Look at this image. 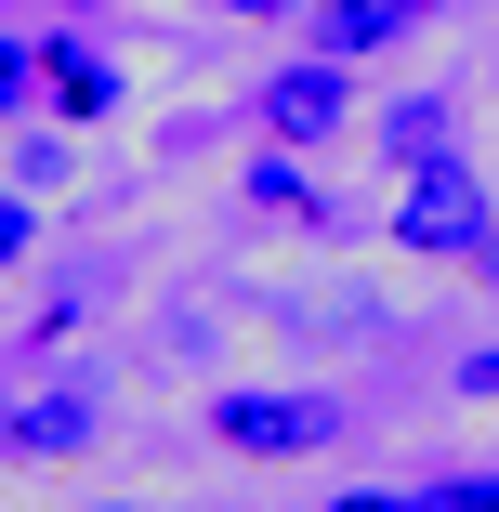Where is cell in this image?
<instances>
[{
  "label": "cell",
  "instance_id": "12",
  "mask_svg": "<svg viewBox=\"0 0 499 512\" xmlns=\"http://www.w3.org/2000/svg\"><path fill=\"white\" fill-rule=\"evenodd\" d=\"M329 512H421V499H408V486H342Z\"/></svg>",
  "mask_w": 499,
  "mask_h": 512
},
{
  "label": "cell",
  "instance_id": "10",
  "mask_svg": "<svg viewBox=\"0 0 499 512\" xmlns=\"http://www.w3.org/2000/svg\"><path fill=\"white\" fill-rule=\"evenodd\" d=\"M27 250H40V211H27L14 184H0V263H27Z\"/></svg>",
  "mask_w": 499,
  "mask_h": 512
},
{
  "label": "cell",
  "instance_id": "2",
  "mask_svg": "<svg viewBox=\"0 0 499 512\" xmlns=\"http://www.w3.org/2000/svg\"><path fill=\"white\" fill-rule=\"evenodd\" d=\"M486 224H499V197H486L473 158L447 145V158H421L408 184H394V224H381V237H394V250H421V263H473Z\"/></svg>",
  "mask_w": 499,
  "mask_h": 512
},
{
  "label": "cell",
  "instance_id": "11",
  "mask_svg": "<svg viewBox=\"0 0 499 512\" xmlns=\"http://www.w3.org/2000/svg\"><path fill=\"white\" fill-rule=\"evenodd\" d=\"M460 394H473V407H499V342H473V355H460Z\"/></svg>",
  "mask_w": 499,
  "mask_h": 512
},
{
  "label": "cell",
  "instance_id": "15",
  "mask_svg": "<svg viewBox=\"0 0 499 512\" xmlns=\"http://www.w3.org/2000/svg\"><path fill=\"white\" fill-rule=\"evenodd\" d=\"M224 14H250V27H276V14H289V0H224Z\"/></svg>",
  "mask_w": 499,
  "mask_h": 512
},
{
  "label": "cell",
  "instance_id": "14",
  "mask_svg": "<svg viewBox=\"0 0 499 512\" xmlns=\"http://www.w3.org/2000/svg\"><path fill=\"white\" fill-rule=\"evenodd\" d=\"M473 276H486V289H499V224H486V237H473Z\"/></svg>",
  "mask_w": 499,
  "mask_h": 512
},
{
  "label": "cell",
  "instance_id": "16",
  "mask_svg": "<svg viewBox=\"0 0 499 512\" xmlns=\"http://www.w3.org/2000/svg\"><path fill=\"white\" fill-rule=\"evenodd\" d=\"M66 14H106V0H66Z\"/></svg>",
  "mask_w": 499,
  "mask_h": 512
},
{
  "label": "cell",
  "instance_id": "8",
  "mask_svg": "<svg viewBox=\"0 0 499 512\" xmlns=\"http://www.w3.org/2000/svg\"><path fill=\"white\" fill-rule=\"evenodd\" d=\"M250 211H316V184H303V158H289V145L250 158ZM316 224H329V211H316Z\"/></svg>",
  "mask_w": 499,
  "mask_h": 512
},
{
  "label": "cell",
  "instance_id": "6",
  "mask_svg": "<svg viewBox=\"0 0 499 512\" xmlns=\"http://www.w3.org/2000/svg\"><path fill=\"white\" fill-rule=\"evenodd\" d=\"M40 79H53V106H66L79 132H92V119H119V66L92 53V40H66V27H53V53H40Z\"/></svg>",
  "mask_w": 499,
  "mask_h": 512
},
{
  "label": "cell",
  "instance_id": "7",
  "mask_svg": "<svg viewBox=\"0 0 499 512\" xmlns=\"http://www.w3.org/2000/svg\"><path fill=\"white\" fill-rule=\"evenodd\" d=\"M394 171H421V158H447V92H408V106H381V132H368Z\"/></svg>",
  "mask_w": 499,
  "mask_h": 512
},
{
  "label": "cell",
  "instance_id": "9",
  "mask_svg": "<svg viewBox=\"0 0 499 512\" xmlns=\"http://www.w3.org/2000/svg\"><path fill=\"white\" fill-rule=\"evenodd\" d=\"M421 512H499V473H434Z\"/></svg>",
  "mask_w": 499,
  "mask_h": 512
},
{
  "label": "cell",
  "instance_id": "5",
  "mask_svg": "<svg viewBox=\"0 0 499 512\" xmlns=\"http://www.w3.org/2000/svg\"><path fill=\"white\" fill-rule=\"evenodd\" d=\"M447 0H316V53L329 66H368V53H408Z\"/></svg>",
  "mask_w": 499,
  "mask_h": 512
},
{
  "label": "cell",
  "instance_id": "1",
  "mask_svg": "<svg viewBox=\"0 0 499 512\" xmlns=\"http://www.w3.org/2000/svg\"><path fill=\"white\" fill-rule=\"evenodd\" d=\"M355 434L342 394H303V381H250V394H211V447L224 460H316Z\"/></svg>",
  "mask_w": 499,
  "mask_h": 512
},
{
  "label": "cell",
  "instance_id": "13",
  "mask_svg": "<svg viewBox=\"0 0 499 512\" xmlns=\"http://www.w3.org/2000/svg\"><path fill=\"white\" fill-rule=\"evenodd\" d=\"M27 79H40V53H27V40H0V106H14Z\"/></svg>",
  "mask_w": 499,
  "mask_h": 512
},
{
  "label": "cell",
  "instance_id": "4",
  "mask_svg": "<svg viewBox=\"0 0 499 512\" xmlns=\"http://www.w3.org/2000/svg\"><path fill=\"white\" fill-rule=\"evenodd\" d=\"M92 434H106V394H92V381H40V394H14V407H0V460H79Z\"/></svg>",
  "mask_w": 499,
  "mask_h": 512
},
{
  "label": "cell",
  "instance_id": "3",
  "mask_svg": "<svg viewBox=\"0 0 499 512\" xmlns=\"http://www.w3.org/2000/svg\"><path fill=\"white\" fill-rule=\"evenodd\" d=\"M263 145H289V158H316V145H342L355 132V66H329V53H289V66H263Z\"/></svg>",
  "mask_w": 499,
  "mask_h": 512
}]
</instances>
